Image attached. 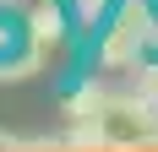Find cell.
Wrapping results in <instances>:
<instances>
[{
  "mask_svg": "<svg viewBox=\"0 0 158 152\" xmlns=\"http://www.w3.org/2000/svg\"><path fill=\"white\" fill-rule=\"evenodd\" d=\"M147 54H158V16H153V27H147Z\"/></svg>",
  "mask_w": 158,
  "mask_h": 152,
  "instance_id": "obj_9",
  "label": "cell"
},
{
  "mask_svg": "<svg viewBox=\"0 0 158 152\" xmlns=\"http://www.w3.org/2000/svg\"><path fill=\"white\" fill-rule=\"evenodd\" d=\"M158 6L153 0H114L109 27L98 33V65L104 71H136L147 60V27H153Z\"/></svg>",
  "mask_w": 158,
  "mask_h": 152,
  "instance_id": "obj_2",
  "label": "cell"
},
{
  "mask_svg": "<svg viewBox=\"0 0 158 152\" xmlns=\"http://www.w3.org/2000/svg\"><path fill=\"white\" fill-rule=\"evenodd\" d=\"M131 87L142 92V98H153V103H158V54H153V60H142L136 71H131Z\"/></svg>",
  "mask_w": 158,
  "mask_h": 152,
  "instance_id": "obj_7",
  "label": "cell"
},
{
  "mask_svg": "<svg viewBox=\"0 0 158 152\" xmlns=\"http://www.w3.org/2000/svg\"><path fill=\"white\" fill-rule=\"evenodd\" d=\"M71 11H77V22L93 27V22H104V16L114 11V0H71Z\"/></svg>",
  "mask_w": 158,
  "mask_h": 152,
  "instance_id": "obj_8",
  "label": "cell"
},
{
  "mask_svg": "<svg viewBox=\"0 0 158 152\" xmlns=\"http://www.w3.org/2000/svg\"><path fill=\"white\" fill-rule=\"evenodd\" d=\"M6 44H11V27H6V16H0V54H6Z\"/></svg>",
  "mask_w": 158,
  "mask_h": 152,
  "instance_id": "obj_10",
  "label": "cell"
},
{
  "mask_svg": "<svg viewBox=\"0 0 158 152\" xmlns=\"http://www.w3.org/2000/svg\"><path fill=\"white\" fill-rule=\"evenodd\" d=\"M60 136H16V130H0V152H55Z\"/></svg>",
  "mask_w": 158,
  "mask_h": 152,
  "instance_id": "obj_5",
  "label": "cell"
},
{
  "mask_svg": "<svg viewBox=\"0 0 158 152\" xmlns=\"http://www.w3.org/2000/svg\"><path fill=\"white\" fill-rule=\"evenodd\" d=\"M44 65H49L44 54H33V49H27L22 60H0V82H27V76H38Z\"/></svg>",
  "mask_w": 158,
  "mask_h": 152,
  "instance_id": "obj_6",
  "label": "cell"
},
{
  "mask_svg": "<svg viewBox=\"0 0 158 152\" xmlns=\"http://www.w3.org/2000/svg\"><path fill=\"white\" fill-rule=\"evenodd\" d=\"M22 22H27V49L44 54V60H55V54L65 49V38H71L77 11H71V0H27Z\"/></svg>",
  "mask_w": 158,
  "mask_h": 152,
  "instance_id": "obj_3",
  "label": "cell"
},
{
  "mask_svg": "<svg viewBox=\"0 0 158 152\" xmlns=\"http://www.w3.org/2000/svg\"><path fill=\"white\" fill-rule=\"evenodd\" d=\"M104 103H109V87L87 76V82H77V87H71V92L60 98V114H65V120H93V114H98Z\"/></svg>",
  "mask_w": 158,
  "mask_h": 152,
  "instance_id": "obj_4",
  "label": "cell"
},
{
  "mask_svg": "<svg viewBox=\"0 0 158 152\" xmlns=\"http://www.w3.org/2000/svg\"><path fill=\"white\" fill-rule=\"evenodd\" d=\"M98 147L104 152H147L158 147V103L142 98V92H109V103L93 114Z\"/></svg>",
  "mask_w": 158,
  "mask_h": 152,
  "instance_id": "obj_1",
  "label": "cell"
}]
</instances>
